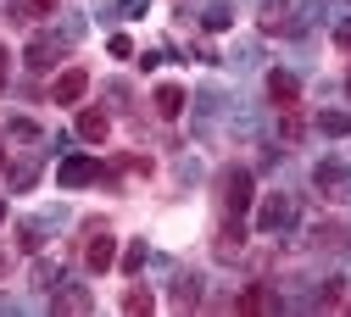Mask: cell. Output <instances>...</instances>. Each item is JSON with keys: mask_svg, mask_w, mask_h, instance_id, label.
I'll return each mask as SVG.
<instances>
[{"mask_svg": "<svg viewBox=\"0 0 351 317\" xmlns=\"http://www.w3.org/2000/svg\"><path fill=\"white\" fill-rule=\"evenodd\" d=\"M262 34H306V0H268Z\"/></svg>", "mask_w": 351, "mask_h": 317, "instance_id": "6da1fadb", "label": "cell"}, {"mask_svg": "<svg viewBox=\"0 0 351 317\" xmlns=\"http://www.w3.org/2000/svg\"><path fill=\"white\" fill-rule=\"evenodd\" d=\"M290 223H295V201L290 195H268L256 206V234H285Z\"/></svg>", "mask_w": 351, "mask_h": 317, "instance_id": "7a4b0ae2", "label": "cell"}, {"mask_svg": "<svg viewBox=\"0 0 351 317\" xmlns=\"http://www.w3.org/2000/svg\"><path fill=\"white\" fill-rule=\"evenodd\" d=\"M62 45H67L62 34H39V39H28V56H23L28 73H51V67L62 62Z\"/></svg>", "mask_w": 351, "mask_h": 317, "instance_id": "3957f363", "label": "cell"}, {"mask_svg": "<svg viewBox=\"0 0 351 317\" xmlns=\"http://www.w3.org/2000/svg\"><path fill=\"white\" fill-rule=\"evenodd\" d=\"M223 206H229V217H240L251 206V173L245 167H229L223 173Z\"/></svg>", "mask_w": 351, "mask_h": 317, "instance_id": "277c9868", "label": "cell"}, {"mask_svg": "<svg viewBox=\"0 0 351 317\" xmlns=\"http://www.w3.org/2000/svg\"><path fill=\"white\" fill-rule=\"evenodd\" d=\"M56 178H62V190H84V184H95V178H101V162L95 156H67Z\"/></svg>", "mask_w": 351, "mask_h": 317, "instance_id": "5b68a950", "label": "cell"}, {"mask_svg": "<svg viewBox=\"0 0 351 317\" xmlns=\"http://www.w3.org/2000/svg\"><path fill=\"white\" fill-rule=\"evenodd\" d=\"M51 223H62V212L23 217V223H17V245H23V251H39V245H45V229H51Z\"/></svg>", "mask_w": 351, "mask_h": 317, "instance_id": "8992f818", "label": "cell"}, {"mask_svg": "<svg viewBox=\"0 0 351 317\" xmlns=\"http://www.w3.org/2000/svg\"><path fill=\"white\" fill-rule=\"evenodd\" d=\"M84 89H90V73H62L56 78V106H73V101H84Z\"/></svg>", "mask_w": 351, "mask_h": 317, "instance_id": "52a82bcc", "label": "cell"}, {"mask_svg": "<svg viewBox=\"0 0 351 317\" xmlns=\"http://www.w3.org/2000/svg\"><path fill=\"white\" fill-rule=\"evenodd\" d=\"M106 128H112V123H106V112H95V106H90V112H78V140L101 145V140H106Z\"/></svg>", "mask_w": 351, "mask_h": 317, "instance_id": "ba28073f", "label": "cell"}, {"mask_svg": "<svg viewBox=\"0 0 351 317\" xmlns=\"http://www.w3.org/2000/svg\"><path fill=\"white\" fill-rule=\"evenodd\" d=\"M156 112H162V117H179V112H184V89H179V84H162V89H156Z\"/></svg>", "mask_w": 351, "mask_h": 317, "instance_id": "9c48e42d", "label": "cell"}, {"mask_svg": "<svg viewBox=\"0 0 351 317\" xmlns=\"http://www.w3.org/2000/svg\"><path fill=\"white\" fill-rule=\"evenodd\" d=\"M56 12V0H12V17L17 23H34V17H51Z\"/></svg>", "mask_w": 351, "mask_h": 317, "instance_id": "30bf717a", "label": "cell"}, {"mask_svg": "<svg viewBox=\"0 0 351 317\" xmlns=\"http://www.w3.org/2000/svg\"><path fill=\"white\" fill-rule=\"evenodd\" d=\"M229 23H234V12L223 6V0H217V6H206V12H201V28H206V34H223Z\"/></svg>", "mask_w": 351, "mask_h": 317, "instance_id": "8fae6325", "label": "cell"}, {"mask_svg": "<svg viewBox=\"0 0 351 317\" xmlns=\"http://www.w3.org/2000/svg\"><path fill=\"white\" fill-rule=\"evenodd\" d=\"M112 262H117V245H112V240H95V245H90V273H106Z\"/></svg>", "mask_w": 351, "mask_h": 317, "instance_id": "7c38bea8", "label": "cell"}, {"mask_svg": "<svg viewBox=\"0 0 351 317\" xmlns=\"http://www.w3.org/2000/svg\"><path fill=\"white\" fill-rule=\"evenodd\" d=\"M318 128L329 134V140H346V134H351V112H324V117H318Z\"/></svg>", "mask_w": 351, "mask_h": 317, "instance_id": "4fadbf2b", "label": "cell"}, {"mask_svg": "<svg viewBox=\"0 0 351 317\" xmlns=\"http://www.w3.org/2000/svg\"><path fill=\"white\" fill-rule=\"evenodd\" d=\"M195 112H201V128H206L217 112H223V95H217V89H201V95H195Z\"/></svg>", "mask_w": 351, "mask_h": 317, "instance_id": "5bb4252c", "label": "cell"}, {"mask_svg": "<svg viewBox=\"0 0 351 317\" xmlns=\"http://www.w3.org/2000/svg\"><path fill=\"white\" fill-rule=\"evenodd\" d=\"M34 178H39V162H34V156H23V162L12 167V190H34Z\"/></svg>", "mask_w": 351, "mask_h": 317, "instance_id": "9a60e30c", "label": "cell"}, {"mask_svg": "<svg viewBox=\"0 0 351 317\" xmlns=\"http://www.w3.org/2000/svg\"><path fill=\"white\" fill-rule=\"evenodd\" d=\"M95 301H90V290H62L56 295V312H90Z\"/></svg>", "mask_w": 351, "mask_h": 317, "instance_id": "2e32d148", "label": "cell"}, {"mask_svg": "<svg viewBox=\"0 0 351 317\" xmlns=\"http://www.w3.org/2000/svg\"><path fill=\"white\" fill-rule=\"evenodd\" d=\"M195 301H201V279H195V273H184V279H179V290H173V306H195Z\"/></svg>", "mask_w": 351, "mask_h": 317, "instance_id": "e0dca14e", "label": "cell"}, {"mask_svg": "<svg viewBox=\"0 0 351 317\" xmlns=\"http://www.w3.org/2000/svg\"><path fill=\"white\" fill-rule=\"evenodd\" d=\"M313 178H318V190H335V184H346V167H340V162H318Z\"/></svg>", "mask_w": 351, "mask_h": 317, "instance_id": "ac0fdd59", "label": "cell"}, {"mask_svg": "<svg viewBox=\"0 0 351 317\" xmlns=\"http://www.w3.org/2000/svg\"><path fill=\"white\" fill-rule=\"evenodd\" d=\"M268 89H274V101H285V106L295 101V78H290V73H274V78H268Z\"/></svg>", "mask_w": 351, "mask_h": 317, "instance_id": "d6986e66", "label": "cell"}, {"mask_svg": "<svg viewBox=\"0 0 351 317\" xmlns=\"http://www.w3.org/2000/svg\"><path fill=\"white\" fill-rule=\"evenodd\" d=\"M145 256H151V245H145V240H134V245L123 251V267H128V273H140V267H145Z\"/></svg>", "mask_w": 351, "mask_h": 317, "instance_id": "ffe728a7", "label": "cell"}, {"mask_svg": "<svg viewBox=\"0 0 351 317\" xmlns=\"http://www.w3.org/2000/svg\"><path fill=\"white\" fill-rule=\"evenodd\" d=\"M123 312H151V290H128L123 295Z\"/></svg>", "mask_w": 351, "mask_h": 317, "instance_id": "44dd1931", "label": "cell"}, {"mask_svg": "<svg viewBox=\"0 0 351 317\" xmlns=\"http://www.w3.org/2000/svg\"><path fill=\"white\" fill-rule=\"evenodd\" d=\"M12 134H17V140H39V123L34 117H12Z\"/></svg>", "mask_w": 351, "mask_h": 317, "instance_id": "7402d4cb", "label": "cell"}, {"mask_svg": "<svg viewBox=\"0 0 351 317\" xmlns=\"http://www.w3.org/2000/svg\"><path fill=\"white\" fill-rule=\"evenodd\" d=\"M112 56H134V39H128V34H112Z\"/></svg>", "mask_w": 351, "mask_h": 317, "instance_id": "603a6c76", "label": "cell"}, {"mask_svg": "<svg viewBox=\"0 0 351 317\" xmlns=\"http://www.w3.org/2000/svg\"><path fill=\"white\" fill-rule=\"evenodd\" d=\"M145 6H151V0H123V12H128V17H140Z\"/></svg>", "mask_w": 351, "mask_h": 317, "instance_id": "cb8c5ba5", "label": "cell"}, {"mask_svg": "<svg viewBox=\"0 0 351 317\" xmlns=\"http://www.w3.org/2000/svg\"><path fill=\"white\" fill-rule=\"evenodd\" d=\"M335 39H340V45H351V17H346V23H335Z\"/></svg>", "mask_w": 351, "mask_h": 317, "instance_id": "d4e9b609", "label": "cell"}, {"mask_svg": "<svg viewBox=\"0 0 351 317\" xmlns=\"http://www.w3.org/2000/svg\"><path fill=\"white\" fill-rule=\"evenodd\" d=\"M0 84H6V45H0Z\"/></svg>", "mask_w": 351, "mask_h": 317, "instance_id": "484cf974", "label": "cell"}, {"mask_svg": "<svg viewBox=\"0 0 351 317\" xmlns=\"http://www.w3.org/2000/svg\"><path fill=\"white\" fill-rule=\"evenodd\" d=\"M6 267H12V256H6V251H0V279H6Z\"/></svg>", "mask_w": 351, "mask_h": 317, "instance_id": "4316f807", "label": "cell"}, {"mask_svg": "<svg viewBox=\"0 0 351 317\" xmlns=\"http://www.w3.org/2000/svg\"><path fill=\"white\" fill-rule=\"evenodd\" d=\"M12 306H17V301H12V295H0V312H12Z\"/></svg>", "mask_w": 351, "mask_h": 317, "instance_id": "83f0119b", "label": "cell"}, {"mask_svg": "<svg viewBox=\"0 0 351 317\" xmlns=\"http://www.w3.org/2000/svg\"><path fill=\"white\" fill-rule=\"evenodd\" d=\"M0 223H6V201H0Z\"/></svg>", "mask_w": 351, "mask_h": 317, "instance_id": "f1b7e54d", "label": "cell"}]
</instances>
